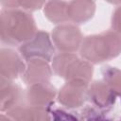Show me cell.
Instances as JSON below:
<instances>
[{"label": "cell", "mask_w": 121, "mask_h": 121, "mask_svg": "<svg viewBox=\"0 0 121 121\" xmlns=\"http://www.w3.org/2000/svg\"><path fill=\"white\" fill-rule=\"evenodd\" d=\"M29 12L21 9H2L0 12V39L8 45H21L37 32Z\"/></svg>", "instance_id": "6da1fadb"}, {"label": "cell", "mask_w": 121, "mask_h": 121, "mask_svg": "<svg viewBox=\"0 0 121 121\" xmlns=\"http://www.w3.org/2000/svg\"><path fill=\"white\" fill-rule=\"evenodd\" d=\"M121 53V36L113 30L83 38L79 48L80 57L91 64L112 60Z\"/></svg>", "instance_id": "7a4b0ae2"}, {"label": "cell", "mask_w": 121, "mask_h": 121, "mask_svg": "<svg viewBox=\"0 0 121 121\" xmlns=\"http://www.w3.org/2000/svg\"><path fill=\"white\" fill-rule=\"evenodd\" d=\"M52 71L66 81L83 80L89 83L94 68L90 62L75 53H59L52 60Z\"/></svg>", "instance_id": "3957f363"}, {"label": "cell", "mask_w": 121, "mask_h": 121, "mask_svg": "<svg viewBox=\"0 0 121 121\" xmlns=\"http://www.w3.org/2000/svg\"><path fill=\"white\" fill-rule=\"evenodd\" d=\"M18 49L20 55L26 61L43 60L49 62L55 56L52 39L49 33L43 30H38L30 40L19 45Z\"/></svg>", "instance_id": "277c9868"}, {"label": "cell", "mask_w": 121, "mask_h": 121, "mask_svg": "<svg viewBox=\"0 0 121 121\" xmlns=\"http://www.w3.org/2000/svg\"><path fill=\"white\" fill-rule=\"evenodd\" d=\"M54 46L60 53H75L79 50L83 37L80 29L74 24L58 25L51 33Z\"/></svg>", "instance_id": "5b68a950"}, {"label": "cell", "mask_w": 121, "mask_h": 121, "mask_svg": "<svg viewBox=\"0 0 121 121\" xmlns=\"http://www.w3.org/2000/svg\"><path fill=\"white\" fill-rule=\"evenodd\" d=\"M89 83L83 80H70L60 89L57 95L58 101L67 109H76L83 105Z\"/></svg>", "instance_id": "8992f818"}, {"label": "cell", "mask_w": 121, "mask_h": 121, "mask_svg": "<svg viewBox=\"0 0 121 121\" xmlns=\"http://www.w3.org/2000/svg\"><path fill=\"white\" fill-rule=\"evenodd\" d=\"M57 95L56 88L50 82L32 84L25 91V102L30 106L50 110Z\"/></svg>", "instance_id": "52a82bcc"}, {"label": "cell", "mask_w": 121, "mask_h": 121, "mask_svg": "<svg viewBox=\"0 0 121 121\" xmlns=\"http://www.w3.org/2000/svg\"><path fill=\"white\" fill-rule=\"evenodd\" d=\"M26 68V62L23 60L21 55L15 50L8 47L0 49V75L9 80L22 76Z\"/></svg>", "instance_id": "ba28073f"}, {"label": "cell", "mask_w": 121, "mask_h": 121, "mask_svg": "<svg viewBox=\"0 0 121 121\" xmlns=\"http://www.w3.org/2000/svg\"><path fill=\"white\" fill-rule=\"evenodd\" d=\"M87 98L99 111H109L115 103L116 95L103 80H95L89 84Z\"/></svg>", "instance_id": "9c48e42d"}, {"label": "cell", "mask_w": 121, "mask_h": 121, "mask_svg": "<svg viewBox=\"0 0 121 121\" xmlns=\"http://www.w3.org/2000/svg\"><path fill=\"white\" fill-rule=\"evenodd\" d=\"M26 103L25 92L13 80L0 78V110L9 112L13 108Z\"/></svg>", "instance_id": "30bf717a"}, {"label": "cell", "mask_w": 121, "mask_h": 121, "mask_svg": "<svg viewBox=\"0 0 121 121\" xmlns=\"http://www.w3.org/2000/svg\"><path fill=\"white\" fill-rule=\"evenodd\" d=\"M22 79L26 85L49 82L52 77V68L43 60H31L26 61V68L22 74Z\"/></svg>", "instance_id": "8fae6325"}, {"label": "cell", "mask_w": 121, "mask_h": 121, "mask_svg": "<svg viewBox=\"0 0 121 121\" xmlns=\"http://www.w3.org/2000/svg\"><path fill=\"white\" fill-rule=\"evenodd\" d=\"M13 121H51L49 110L23 103L7 112Z\"/></svg>", "instance_id": "7c38bea8"}, {"label": "cell", "mask_w": 121, "mask_h": 121, "mask_svg": "<svg viewBox=\"0 0 121 121\" xmlns=\"http://www.w3.org/2000/svg\"><path fill=\"white\" fill-rule=\"evenodd\" d=\"M95 12V3L94 1L77 0L68 2V19L75 25H80L88 22L93 18Z\"/></svg>", "instance_id": "4fadbf2b"}, {"label": "cell", "mask_w": 121, "mask_h": 121, "mask_svg": "<svg viewBox=\"0 0 121 121\" xmlns=\"http://www.w3.org/2000/svg\"><path fill=\"white\" fill-rule=\"evenodd\" d=\"M68 2L65 1H48L43 6L45 17L54 24H64L68 19L67 15Z\"/></svg>", "instance_id": "5bb4252c"}, {"label": "cell", "mask_w": 121, "mask_h": 121, "mask_svg": "<svg viewBox=\"0 0 121 121\" xmlns=\"http://www.w3.org/2000/svg\"><path fill=\"white\" fill-rule=\"evenodd\" d=\"M103 81L115 94L121 96V70L112 66H104L101 69Z\"/></svg>", "instance_id": "9a60e30c"}, {"label": "cell", "mask_w": 121, "mask_h": 121, "mask_svg": "<svg viewBox=\"0 0 121 121\" xmlns=\"http://www.w3.org/2000/svg\"><path fill=\"white\" fill-rule=\"evenodd\" d=\"M76 113L79 121H109L101 111L93 106H86Z\"/></svg>", "instance_id": "2e32d148"}, {"label": "cell", "mask_w": 121, "mask_h": 121, "mask_svg": "<svg viewBox=\"0 0 121 121\" xmlns=\"http://www.w3.org/2000/svg\"><path fill=\"white\" fill-rule=\"evenodd\" d=\"M51 121H79L77 113L66 112L62 109L51 111Z\"/></svg>", "instance_id": "e0dca14e"}, {"label": "cell", "mask_w": 121, "mask_h": 121, "mask_svg": "<svg viewBox=\"0 0 121 121\" xmlns=\"http://www.w3.org/2000/svg\"><path fill=\"white\" fill-rule=\"evenodd\" d=\"M44 4L45 2L42 1H17L18 9H21L26 12L40 9L42 7L44 6Z\"/></svg>", "instance_id": "ac0fdd59"}, {"label": "cell", "mask_w": 121, "mask_h": 121, "mask_svg": "<svg viewBox=\"0 0 121 121\" xmlns=\"http://www.w3.org/2000/svg\"><path fill=\"white\" fill-rule=\"evenodd\" d=\"M112 28L114 32L121 36V2L120 6L116 7L112 16Z\"/></svg>", "instance_id": "d6986e66"}, {"label": "cell", "mask_w": 121, "mask_h": 121, "mask_svg": "<svg viewBox=\"0 0 121 121\" xmlns=\"http://www.w3.org/2000/svg\"><path fill=\"white\" fill-rule=\"evenodd\" d=\"M0 121H13L9 116H8L7 114L5 115V114H1V116H0Z\"/></svg>", "instance_id": "ffe728a7"}, {"label": "cell", "mask_w": 121, "mask_h": 121, "mask_svg": "<svg viewBox=\"0 0 121 121\" xmlns=\"http://www.w3.org/2000/svg\"><path fill=\"white\" fill-rule=\"evenodd\" d=\"M120 121H121V119H120Z\"/></svg>", "instance_id": "44dd1931"}]
</instances>
